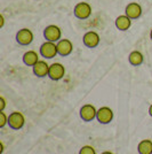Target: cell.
Here are the masks:
<instances>
[{"label": "cell", "instance_id": "9", "mask_svg": "<svg viewBox=\"0 0 152 154\" xmlns=\"http://www.w3.org/2000/svg\"><path fill=\"white\" fill-rule=\"evenodd\" d=\"M83 44L89 48H94L100 44V36L95 31H88L83 35Z\"/></svg>", "mask_w": 152, "mask_h": 154}, {"label": "cell", "instance_id": "17", "mask_svg": "<svg viewBox=\"0 0 152 154\" xmlns=\"http://www.w3.org/2000/svg\"><path fill=\"white\" fill-rule=\"evenodd\" d=\"M79 154H96L95 148L93 146H89V145H86V146H83L79 151Z\"/></svg>", "mask_w": 152, "mask_h": 154}, {"label": "cell", "instance_id": "21", "mask_svg": "<svg viewBox=\"0 0 152 154\" xmlns=\"http://www.w3.org/2000/svg\"><path fill=\"white\" fill-rule=\"evenodd\" d=\"M149 114H150V116L152 117V105L149 107Z\"/></svg>", "mask_w": 152, "mask_h": 154}, {"label": "cell", "instance_id": "16", "mask_svg": "<svg viewBox=\"0 0 152 154\" xmlns=\"http://www.w3.org/2000/svg\"><path fill=\"white\" fill-rule=\"evenodd\" d=\"M137 151L139 154H152V141L150 139H144L139 144Z\"/></svg>", "mask_w": 152, "mask_h": 154}, {"label": "cell", "instance_id": "23", "mask_svg": "<svg viewBox=\"0 0 152 154\" xmlns=\"http://www.w3.org/2000/svg\"><path fill=\"white\" fill-rule=\"evenodd\" d=\"M150 38L152 39V30H151V32H150Z\"/></svg>", "mask_w": 152, "mask_h": 154}, {"label": "cell", "instance_id": "8", "mask_svg": "<svg viewBox=\"0 0 152 154\" xmlns=\"http://www.w3.org/2000/svg\"><path fill=\"white\" fill-rule=\"evenodd\" d=\"M16 40L21 45H30L33 40V33L30 29H26V28L21 29L16 33Z\"/></svg>", "mask_w": 152, "mask_h": 154}, {"label": "cell", "instance_id": "15", "mask_svg": "<svg viewBox=\"0 0 152 154\" xmlns=\"http://www.w3.org/2000/svg\"><path fill=\"white\" fill-rule=\"evenodd\" d=\"M128 60H129V63L134 66V67H137V66H141L144 61V57L143 54L139 51H133L129 57H128Z\"/></svg>", "mask_w": 152, "mask_h": 154}, {"label": "cell", "instance_id": "19", "mask_svg": "<svg viewBox=\"0 0 152 154\" xmlns=\"http://www.w3.org/2000/svg\"><path fill=\"white\" fill-rule=\"evenodd\" d=\"M6 107V101H5V98L4 97H0V112H2Z\"/></svg>", "mask_w": 152, "mask_h": 154}, {"label": "cell", "instance_id": "5", "mask_svg": "<svg viewBox=\"0 0 152 154\" xmlns=\"http://www.w3.org/2000/svg\"><path fill=\"white\" fill-rule=\"evenodd\" d=\"M65 75V68L58 62H55L49 66V72H48V77L53 79V81H60L62 79Z\"/></svg>", "mask_w": 152, "mask_h": 154}, {"label": "cell", "instance_id": "13", "mask_svg": "<svg viewBox=\"0 0 152 154\" xmlns=\"http://www.w3.org/2000/svg\"><path fill=\"white\" fill-rule=\"evenodd\" d=\"M132 26V19L128 17L126 14L125 15H120L115 19V26L117 29H119L121 31H125V30H128Z\"/></svg>", "mask_w": 152, "mask_h": 154}, {"label": "cell", "instance_id": "18", "mask_svg": "<svg viewBox=\"0 0 152 154\" xmlns=\"http://www.w3.org/2000/svg\"><path fill=\"white\" fill-rule=\"evenodd\" d=\"M0 116H1V122H0V128H4V127L6 125L7 123H8V117H7L6 114L4 113V110H2V112H0Z\"/></svg>", "mask_w": 152, "mask_h": 154}, {"label": "cell", "instance_id": "11", "mask_svg": "<svg viewBox=\"0 0 152 154\" xmlns=\"http://www.w3.org/2000/svg\"><path fill=\"white\" fill-rule=\"evenodd\" d=\"M72 50H73V45L69 39H61L57 42V52L60 55L66 57V55L71 54Z\"/></svg>", "mask_w": 152, "mask_h": 154}, {"label": "cell", "instance_id": "3", "mask_svg": "<svg viewBox=\"0 0 152 154\" xmlns=\"http://www.w3.org/2000/svg\"><path fill=\"white\" fill-rule=\"evenodd\" d=\"M40 54L46 59H51L54 58L56 54H58L57 52V44H55L54 42H45L42 45L40 46Z\"/></svg>", "mask_w": 152, "mask_h": 154}, {"label": "cell", "instance_id": "1", "mask_svg": "<svg viewBox=\"0 0 152 154\" xmlns=\"http://www.w3.org/2000/svg\"><path fill=\"white\" fill-rule=\"evenodd\" d=\"M25 119L21 112H13L8 116V124L13 130H19L24 127Z\"/></svg>", "mask_w": 152, "mask_h": 154}, {"label": "cell", "instance_id": "22", "mask_svg": "<svg viewBox=\"0 0 152 154\" xmlns=\"http://www.w3.org/2000/svg\"><path fill=\"white\" fill-rule=\"evenodd\" d=\"M102 154H113V153H111V152H108V151H107V152H103Z\"/></svg>", "mask_w": 152, "mask_h": 154}, {"label": "cell", "instance_id": "20", "mask_svg": "<svg viewBox=\"0 0 152 154\" xmlns=\"http://www.w3.org/2000/svg\"><path fill=\"white\" fill-rule=\"evenodd\" d=\"M0 20H1V24H0V26H4V16H2V15H0Z\"/></svg>", "mask_w": 152, "mask_h": 154}, {"label": "cell", "instance_id": "14", "mask_svg": "<svg viewBox=\"0 0 152 154\" xmlns=\"http://www.w3.org/2000/svg\"><path fill=\"white\" fill-rule=\"evenodd\" d=\"M38 61H39V55L37 52L28 51V52H25L24 55H23V62H24L26 66H31V67H33Z\"/></svg>", "mask_w": 152, "mask_h": 154}, {"label": "cell", "instance_id": "2", "mask_svg": "<svg viewBox=\"0 0 152 154\" xmlns=\"http://www.w3.org/2000/svg\"><path fill=\"white\" fill-rule=\"evenodd\" d=\"M44 36L45 38H46V40L56 43L58 40H61L62 31H61V29L57 26L51 24V26H46V29L44 30Z\"/></svg>", "mask_w": 152, "mask_h": 154}, {"label": "cell", "instance_id": "4", "mask_svg": "<svg viewBox=\"0 0 152 154\" xmlns=\"http://www.w3.org/2000/svg\"><path fill=\"white\" fill-rule=\"evenodd\" d=\"M92 14V6L87 2H79L75 7V15L80 20L88 19Z\"/></svg>", "mask_w": 152, "mask_h": 154}, {"label": "cell", "instance_id": "10", "mask_svg": "<svg viewBox=\"0 0 152 154\" xmlns=\"http://www.w3.org/2000/svg\"><path fill=\"white\" fill-rule=\"evenodd\" d=\"M125 14L132 20L139 19V16L142 15V7L137 2H130V4H128L126 6Z\"/></svg>", "mask_w": 152, "mask_h": 154}, {"label": "cell", "instance_id": "7", "mask_svg": "<svg viewBox=\"0 0 152 154\" xmlns=\"http://www.w3.org/2000/svg\"><path fill=\"white\" fill-rule=\"evenodd\" d=\"M96 115H97V110H96V108L93 105L87 103V105L83 106L81 109H80V117L83 119V121H85V122L93 121L96 117Z\"/></svg>", "mask_w": 152, "mask_h": 154}, {"label": "cell", "instance_id": "12", "mask_svg": "<svg viewBox=\"0 0 152 154\" xmlns=\"http://www.w3.org/2000/svg\"><path fill=\"white\" fill-rule=\"evenodd\" d=\"M32 68H33V74L37 77L48 76V72H49V64L47 63L46 61H40V60H39L38 62L34 64Z\"/></svg>", "mask_w": 152, "mask_h": 154}, {"label": "cell", "instance_id": "6", "mask_svg": "<svg viewBox=\"0 0 152 154\" xmlns=\"http://www.w3.org/2000/svg\"><path fill=\"white\" fill-rule=\"evenodd\" d=\"M97 121L101 123V124H108L112 121L113 119V112L110 107H101V108L97 110V115H96Z\"/></svg>", "mask_w": 152, "mask_h": 154}]
</instances>
